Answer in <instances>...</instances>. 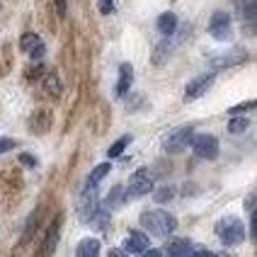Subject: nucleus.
I'll list each match as a JSON object with an SVG mask.
<instances>
[{
    "label": "nucleus",
    "mask_w": 257,
    "mask_h": 257,
    "mask_svg": "<svg viewBox=\"0 0 257 257\" xmlns=\"http://www.w3.org/2000/svg\"><path fill=\"white\" fill-rule=\"evenodd\" d=\"M192 148H194V153L199 158H204V160H214V158H218V139L211 136V134H199V136H194Z\"/></svg>",
    "instance_id": "7"
},
{
    "label": "nucleus",
    "mask_w": 257,
    "mask_h": 257,
    "mask_svg": "<svg viewBox=\"0 0 257 257\" xmlns=\"http://www.w3.org/2000/svg\"><path fill=\"white\" fill-rule=\"evenodd\" d=\"M192 143H194V128L180 126L165 139V151L168 153H180V151H185L187 146H192Z\"/></svg>",
    "instance_id": "4"
},
{
    "label": "nucleus",
    "mask_w": 257,
    "mask_h": 257,
    "mask_svg": "<svg viewBox=\"0 0 257 257\" xmlns=\"http://www.w3.org/2000/svg\"><path fill=\"white\" fill-rule=\"evenodd\" d=\"M75 257H100V240L97 238H85L78 243Z\"/></svg>",
    "instance_id": "15"
},
{
    "label": "nucleus",
    "mask_w": 257,
    "mask_h": 257,
    "mask_svg": "<svg viewBox=\"0 0 257 257\" xmlns=\"http://www.w3.org/2000/svg\"><path fill=\"white\" fill-rule=\"evenodd\" d=\"M257 107V100H250V102H243V104H235V107H230V114H243L247 109H255Z\"/></svg>",
    "instance_id": "25"
},
{
    "label": "nucleus",
    "mask_w": 257,
    "mask_h": 257,
    "mask_svg": "<svg viewBox=\"0 0 257 257\" xmlns=\"http://www.w3.org/2000/svg\"><path fill=\"white\" fill-rule=\"evenodd\" d=\"M58 233H61V216H56V221H54V226L49 230V235H46V243H44V255H51L54 250H56V243H58Z\"/></svg>",
    "instance_id": "17"
},
{
    "label": "nucleus",
    "mask_w": 257,
    "mask_h": 257,
    "mask_svg": "<svg viewBox=\"0 0 257 257\" xmlns=\"http://www.w3.org/2000/svg\"><path fill=\"white\" fill-rule=\"evenodd\" d=\"M250 233H252V238L257 240V211H252V221H250Z\"/></svg>",
    "instance_id": "31"
},
{
    "label": "nucleus",
    "mask_w": 257,
    "mask_h": 257,
    "mask_svg": "<svg viewBox=\"0 0 257 257\" xmlns=\"http://www.w3.org/2000/svg\"><path fill=\"white\" fill-rule=\"evenodd\" d=\"M245 51H228V54H221V56H216V58H211L209 63H211V68L214 71H221V68H230V66H238V63H243L245 61Z\"/></svg>",
    "instance_id": "10"
},
{
    "label": "nucleus",
    "mask_w": 257,
    "mask_h": 257,
    "mask_svg": "<svg viewBox=\"0 0 257 257\" xmlns=\"http://www.w3.org/2000/svg\"><path fill=\"white\" fill-rule=\"evenodd\" d=\"M175 197V187H160L156 192V201L158 204H165V201H170Z\"/></svg>",
    "instance_id": "23"
},
{
    "label": "nucleus",
    "mask_w": 257,
    "mask_h": 257,
    "mask_svg": "<svg viewBox=\"0 0 257 257\" xmlns=\"http://www.w3.org/2000/svg\"><path fill=\"white\" fill-rule=\"evenodd\" d=\"M20 46H22V51H25V54H29V56L34 58V61L44 58V54H46V46H44V42L39 39V37H37V34H32V32L22 34Z\"/></svg>",
    "instance_id": "9"
},
{
    "label": "nucleus",
    "mask_w": 257,
    "mask_h": 257,
    "mask_svg": "<svg viewBox=\"0 0 257 257\" xmlns=\"http://www.w3.org/2000/svg\"><path fill=\"white\" fill-rule=\"evenodd\" d=\"M20 163L27 165V168H34V165H37V158L29 156V153H22V156H20Z\"/></svg>",
    "instance_id": "28"
},
{
    "label": "nucleus",
    "mask_w": 257,
    "mask_h": 257,
    "mask_svg": "<svg viewBox=\"0 0 257 257\" xmlns=\"http://www.w3.org/2000/svg\"><path fill=\"white\" fill-rule=\"evenodd\" d=\"M158 32L163 34V37H170L172 32L177 29V15L175 13H163L160 17H158Z\"/></svg>",
    "instance_id": "16"
},
{
    "label": "nucleus",
    "mask_w": 257,
    "mask_h": 257,
    "mask_svg": "<svg viewBox=\"0 0 257 257\" xmlns=\"http://www.w3.org/2000/svg\"><path fill=\"white\" fill-rule=\"evenodd\" d=\"M124 197H126V192H124L121 187L116 185L114 189L109 192V197H107V201H104V204H107V206H116V204H119V201L124 199Z\"/></svg>",
    "instance_id": "21"
},
{
    "label": "nucleus",
    "mask_w": 257,
    "mask_h": 257,
    "mask_svg": "<svg viewBox=\"0 0 257 257\" xmlns=\"http://www.w3.org/2000/svg\"><path fill=\"white\" fill-rule=\"evenodd\" d=\"M49 126H51V112L49 109H37L32 114V119H29V128L34 134H44Z\"/></svg>",
    "instance_id": "13"
},
{
    "label": "nucleus",
    "mask_w": 257,
    "mask_h": 257,
    "mask_svg": "<svg viewBox=\"0 0 257 257\" xmlns=\"http://www.w3.org/2000/svg\"><path fill=\"white\" fill-rule=\"evenodd\" d=\"M216 235L221 238L223 245H238L245 240V226L240 218L235 216H226L216 223Z\"/></svg>",
    "instance_id": "2"
},
{
    "label": "nucleus",
    "mask_w": 257,
    "mask_h": 257,
    "mask_svg": "<svg viewBox=\"0 0 257 257\" xmlns=\"http://www.w3.org/2000/svg\"><path fill=\"white\" fill-rule=\"evenodd\" d=\"M107 257H126V255H124L121 250H109V255H107Z\"/></svg>",
    "instance_id": "34"
},
{
    "label": "nucleus",
    "mask_w": 257,
    "mask_h": 257,
    "mask_svg": "<svg viewBox=\"0 0 257 257\" xmlns=\"http://www.w3.org/2000/svg\"><path fill=\"white\" fill-rule=\"evenodd\" d=\"M141 257H163V252L160 250H146Z\"/></svg>",
    "instance_id": "33"
},
{
    "label": "nucleus",
    "mask_w": 257,
    "mask_h": 257,
    "mask_svg": "<svg viewBox=\"0 0 257 257\" xmlns=\"http://www.w3.org/2000/svg\"><path fill=\"white\" fill-rule=\"evenodd\" d=\"M124 250L126 252H136V255H143L148 250V235L141 233V230H131L124 240Z\"/></svg>",
    "instance_id": "11"
},
{
    "label": "nucleus",
    "mask_w": 257,
    "mask_h": 257,
    "mask_svg": "<svg viewBox=\"0 0 257 257\" xmlns=\"http://www.w3.org/2000/svg\"><path fill=\"white\" fill-rule=\"evenodd\" d=\"M109 170H112V165H109V163H100V165H97L95 170L90 172V177H87V185L97 187L102 180H104V177L109 175Z\"/></svg>",
    "instance_id": "18"
},
{
    "label": "nucleus",
    "mask_w": 257,
    "mask_h": 257,
    "mask_svg": "<svg viewBox=\"0 0 257 257\" xmlns=\"http://www.w3.org/2000/svg\"><path fill=\"white\" fill-rule=\"evenodd\" d=\"M97 206H100V199H97V189L92 185L85 187V192L80 194V199H78V216L83 218V221H90V218H95L97 216Z\"/></svg>",
    "instance_id": "5"
},
{
    "label": "nucleus",
    "mask_w": 257,
    "mask_h": 257,
    "mask_svg": "<svg viewBox=\"0 0 257 257\" xmlns=\"http://www.w3.org/2000/svg\"><path fill=\"white\" fill-rule=\"evenodd\" d=\"M131 83H134V68H131V63H121V68H119V80H116V95L124 97L128 90H131Z\"/></svg>",
    "instance_id": "12"
},
{
    "label": "nucleus",
    "mask_w": 257,
    "mask_h": 257,
    "mask_svg": "<svg viewBox=\"0 0 257 257\" xmlns=\"http://www.w3.org/2000/svg\"><path fill=\"white\" fill-rule=\"evenodd\" d=\"M114 10V0H100V13L102 15H109Z\"/></svg>",
    "instance_id": "26"
},
{
    "label": "nucleus",
    "mask_w": 257,
    "mask_h": 257,
    "mask_svg": "<svg viewBox=\"0 0 257 257\" xmlns=\"http://www.w3.org/2000/svg\"><path fill=\"white\" fill-rule=\"evenodd\" d=\"M245 20H250L252 25H257V0H250L247 5H245Z\"/></svg>",
    "instance_id": "24"
},
{
    "label": "nucleus",
    "mask_w": 257,
    "mask_h": 257,
    "mask_svg": "<svg viewBox=\"0 0 257 257\" xmlns=\"http://www.w3.org/2000/svg\"><path fill=\"white\" fill-rule=\"evenodd\" d=\"M247 126H250V121H247L245 116H233V119L228 121V131H230V134H243Z\"/></svg>",
    "instance_id": "20"
},
{
    "label": "nucleus",
    "mask_w": 257,
    "mask_h": 257,
    "mask_svg": "<svg viewBox=\"0 0 257 257\" xmlns=\"http://www.w3.org/2000/svg\"><path fill=\"white\" fill-rule=\"evenodd\" d=\"M42 85L51 97H61V92H63V85H61V78L56 71H46V75L42 78Z\"/></svg>",
    "instance_id": "14"
},
{
    "label": "nucleus",
    "mask_w": 257,
    "mask_h": 257,
    "mask_svg": "<svg viewBox=\"0 0 257 257\" xmlns=\"http://www.w3.org/2000/svg\"><path fill=\"white\" fill-rule=\"evenodd\" d=\"M209 34L214 37L216 42H228L230 37H233V32H230V15L223 13V10H218V13L211 15Z\"/></svg>",
    "instance_id": "6"
},
{
    "label": "nucleus",
    "mask_w": 257,
    "mask_h": 257,
    "mask_svg": "<svg viewBox=\"0 0 257 257\" xmlns=\"http://www.w3.org/2000/svg\"><path fill=\"white\" fill-rule=\"evenodd\" d=\"M192 257H218L216 252H211V250H197Z\"/></svg>",
    "instance_id": "32"
},
{
    "label": "nucleus",
    "mask_w": 257,
    "mask_h": 257,
    "mask_svg": "<svg viewBox=\"0 0 257 257\" xmlns=\"http://www.w3.org/2000/svg\"><path fill=\"white\" fill-rule=\"evenodd\" d=\"M148 192H153V175L141 168L131 175L128 180V187H126V199H136V197H146Z\"/></svg>",
    "instance_id": "3"
},
{
    "label": "nucleus",
    "mask_w": 257,
    "mask_h": 257,
    "mask_svg": "<svg viewBox=\"0 0 257 257\" xmlns=\"http://www.w3.org/2000/svg\"><path fill=\"white\" fill-rule=\"evenodd\" d=\"M10 148H15V141H13V139H0V153H8Z\"/></svg>",
    "instance_id": "30"
},
{
    "label": "nucleus",
    "mask_w": 257,
    "mask_h": 257,
    "mask_svg": "<svg viewBox=\"0 0 257 257\" xmlns=\"http://www.w3.org/2000/svg\"><path fill=\"white\" fill-rule=\"evenodd\" d=\"M168 54H170V44H158L156 46V54H153V63H163V61H165V56H168Z\"/></svg>",
    "instance_id": "22"
},
{
    "label": "nucleus",
    "mask_w": 257,
    "mask_h": 257,
    "mask_svg": "<svg viewBox=\"0 0 257 257\" xmlns=\"http://www.w3.org/2000/svg\"><path fill=\"white\" fill-rule=\"evenodd\" d=\"M39 75H46V73H44V66H34V68H29L27 71V78H32V80H37V78H39Z\"/></svg>",
    "instance_id": "27"
},
{
    "label": "nucleus",
    "mask_w": 257,
    "mask_h": 257,
    "mask_svg": "<svg viewBox=\"0 0 257 257\" xmlns=\"http://www.w3.org/2000/svg\"><path fill=\"white\" fill-rule=\"evenodd\" d=\"M128 143H131V136H121L119 141L112 143V148L107 151V156H109V158H119L121 153H124V148H126Z\"/></svg>",
    "instance_id": "19"
},
{
    "label": "nucleus",
    "mask_w": 257,
    "mask_h": 257,
    "mask_svg": "<svg viewBox=\"0 0 257 257\" xmlns=\"http://www.w3.org/2000/svg\"><path fill=\"white\" fill-rule=\"evenodd\" d=\"M141 226L148 230L151 235L165 238V235H170L172 230L177 228V221H175V216L168 214V211H163V209H153V211L141 214Z\"/></svg>",
    "instance_id": "1"
},
{
    "label": "nucleus",
    "mask_w": 257,
    "mask_h": 257,
    "mask_svg": "<svg viewBox=\"0 0 257 257\" xmlns=\"http://www.w3.org/2000/svg\"><path fill=\"white\" fill-rule=\"evenodd\" d=\"M56 3V13L63 17V15L68 13V0H54Z\"/></svg>",
    "instance_id": "29"
},
{
    "label": "nucleus",
    "mask_w": 257,
    "mask_h": 257,
    "mask_svg": "<svg viewBox=\"0 0 257 257\" xmlns=\"http://www.w3.org/2000/svg\"><path fill=\"white\" fill-rule=\"evenodd\" d=\"M214 80H216V73H204V75H199V78H194L192 83H187L185 100H197V97H201L209 87L214 85Z\"/></svg>",
    "instance_id": "8"
}]
</instances>
